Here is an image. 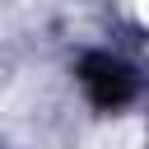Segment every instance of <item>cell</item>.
<instances>
[{
    "instance_id": "cell-1",
    "label": "cell",
    "mask_w": 149,
    "mask_h": 149,
    "mask_svg": "<svg viewBox=\"0 0 149 149\" xmlns=\"http://www.w3.org/2000/svg\"><path fill=\"white\" fill-rule=\"evenodd\" d=\"M88 149H144V140H140V121L130 116V121L102 126V130L88 140Z\"/></svg>"
}]
</instances>
